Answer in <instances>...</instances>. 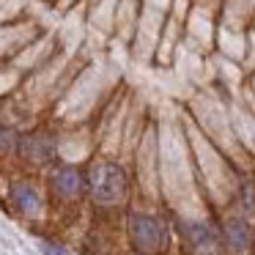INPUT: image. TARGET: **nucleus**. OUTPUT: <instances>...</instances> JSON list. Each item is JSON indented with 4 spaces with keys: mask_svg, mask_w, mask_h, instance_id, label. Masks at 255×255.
I'll return each instance as SVG.
<instances>
[{
    "mask_svg": "<svg viewBox=\"0 0 255 255\" xmlns=\"http://www.w3.org/2000/svg\"><path fill=\"white\" fill-rule=\"evenodd\" d=\"M88 184H91V192L99 203H118V200L127 195V173H124L121 165L116 162H96L91 167V176H88Z\"/></svg>",
    "mask_w": 255,
    "mask_h": 255,
    "instance_id": "nucleus-1",
    "label": "nucleus"
},
{
    "mask_svg": "<svg viewBox=\"0 0 255 255\" xmlns=\"http://www.w3.org/2000/svg\"><path fill=\"white\" fill-rule=\"evenodd\" d=\"M129 233H132V242L140 253H159L165 247V228L151 214H132Z\"/></svg>",
    "mask_w": 255,
    "mask_h": 255,
    "instance_id": "nucleus-2",
    "label": "nucleus"
},
{
    "mask_svg": "<svg viewBox=\"0 0 255 255\" xmlns=\"http://www.w3.org/2000/svg\"><path fill=\"white\" fill-rule=\"evenodd\" d=\"M184 236H187V244L195 255H220L217 236L211 233L209 225H203V222H187V225H184Z\"/></svg>",
    "mask_w": 255,
    "mask_h": 255,
    "instance_id": "nucleus-3",
    "label": "nucleus"
},
{
    "mask_svg": "<svg viewBox=\"0 0 255 255\" xmlns=\"http://www.w3.org/2000/svg\"><path fill=\"white\" fill-rule=\"evenodd\" d=\"M11 198H14V203H17L25 214H39L41 200H39V195H36V189L30 187V184H14V187H11Z\"/></svg>",
    "mask_w": 255,
    "mask_h": 255,
    "instance_id": "nucleus-4",
    "label": "nucleus"
},
{
    "mask_svg": "<svg viewBox=\"0 0 255 255\" xmlns=\"http://www.w3.org/2000/svg\"><path fill=\"white\" fill-rule=\"evenodd\" d=\"M55 189L66 198H74L80 192V173L74 167H63V170L55 173Z\"/></svg>",
    "mask_w": 255,
    "mask_h": 255,
    "instance_id": "nucleus-5",
    "label": "nucleus"
},
{
    "mask_svg": "<svg viewBox=\"0 0 255 255\" xmlns=\"http://www.w3.org/2000/svg\"><path fill=\"white\" fill-rule=\"evenodd\" d=\"M225 239L233 250H244L250 244V228L242 220H228L225 222Z\"/></svg>",
    "mask_w": 255,
    "mask_h": 255,
    "instance_id": "nucleus-6",
    "label": "nucleus"
},
{
    "mask_svg": "<svg viewBox=\"0 0 255 255\" xmlns=\"http://www.w3.org/2000/svg\"><path fill=\"white\" fill-rule=\"evenodd\" d=\"M50 154H52V143L50 140H44V137H30V143H28V156L33 162H44V159H50Z\"/></svg>",
    "mask_w": 255,
    "mask_h": 255,
    "instance_id": "nucleus-7",
    "label": "nucleus"
},
{
    "mask_svg": "<svg viewBox=\"0 0 255 255\" xmlns=\"http://www.w3.org/2000/svg\"><path fill=\"white\" fill-rule=\"evenodd\" d=\"M242 200H244V209L247 211H255V189H253V184H244Z\"/></svg>",
    "mask_w": 255,
    "mask_h": 255,
    "instance_id": "nucleus-8",
    "label": "nucleus"
},
{
    "mask_svg": "<svg viewBox=\"0 0 255 255\" xmlns=\"http://www.w3.org/2000/svg\"><path fill=\"white\" fill-rule=\"evenodd\" d=\"M41 253H44V255H69L66 250L55 247V244H47V242H41Z\"/></svg>",
    "mask_w": 255,
    "mask_h": 255,
    "instance_id": "nucleus-9",
    "label": "nucleus"
}]
</instances>
